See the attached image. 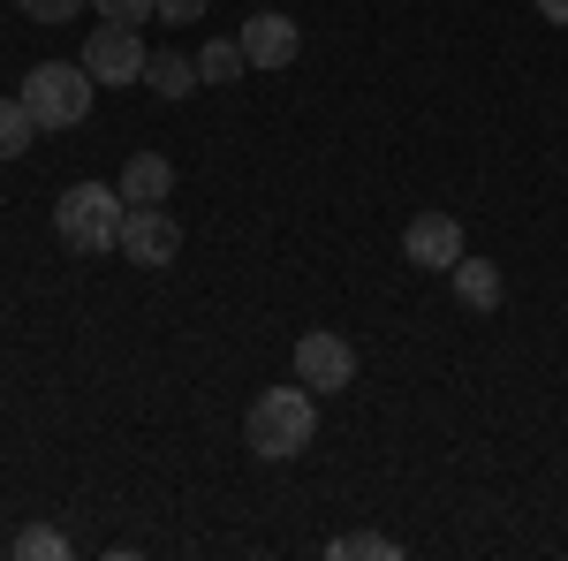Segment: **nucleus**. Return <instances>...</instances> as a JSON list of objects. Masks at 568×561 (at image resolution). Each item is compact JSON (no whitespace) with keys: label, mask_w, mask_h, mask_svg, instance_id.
<instances>
[{"label":"nucleus","mask_w":568,"mask_h":561,"mask_svg":"<svg viewBox=\"0 0 568 561\" xmlns=\"http://www.w3.org/2000/svg\"><path fill=\"white\" fill-rule=\"evenodd\" d=\"M122 213H130V198L122 190H106V182H69L61 198H53V236L69 243V251H122Z\"/></svg>","instance_id":"nucleus-2"},{"label":"nucleus","mask_w":568,"mask_h":561,"mask_svg":"<svg viewBox=\"0 0 568 561\" xmlns=\"http://www.w3.org/2000/svg\"><path fill=\"white\" fill-rule=\"evenodd\" d=\"M130 206H168V190H175V168L160 160V152H130V168H122V182H114Z\"/></svg>","instance_id":"nucleus-9"},{"label":"nucleus","mask_w":568,"mask_h":561,"mask_svg":"<svg viewBox=\"0 0 568 561\" xmlns=\"http://www.w3.org/2000/svg\"><path fill=\"white\" fill-rule=\"evenodd\" d=\"M447 281H455V297L470 303V311H493V303H500V266L493 259H470V251H463V259L447 266Z\"/></svg>","instance_id":"nucleus-10"},{"label":"nucleus","mask_w":568,"mask_h":561,"mask_svg":"<svg viewBox=\"0 0 568 561\" xmlns=\"http://www.w3.org/2000/svg\"><path fill=\"white\" fill-rule=\"evenodd\" d=\"M326 554L334 561H394L402 547H394L387 531H349V539H326Z\"/></svg>","instance_id":"nucleus-14"},{"label":"nucleus","mask_w":568,"mask_h":561,"mask_svg":"<svg viewBox=\"0 0 568 561\" xmlns=\"http://www.w3.org/2000/svg\"><path fill=\"white\" fill-rule=\"evenodd\" d=\"M99 8V23H144V16H160V0H91Z\"/></svg>","instance_id":"nucleus-16"},{"label":"nucleus","mask_w":568,"mask_h":561,"mask_svg":"<svg viewBox=\"0 0 568 561\" xmlns=\"http://www.w3.org/2000/svg\"><path fill=\"white\" fill-rule=\"evenodd\" d=\"M160 16H168V23H197V16H205V0H160Z\"/></svg>","instance_id":"nucleus-18"},{"label":"nucleus","mask_w":568,"mask_h":561,"mask_svg":"<svg viewBox=\"0 0 568 561\" xmlns=\"http://www.w3.org/2000/svg\"><path fill=\"white\" fill-rule=\"evenodd\" d=\"M144 91L152 99H190L197 91V53H152L144 61Z\"/></svg>","instance_id":"nucleus-11"},{"label":"nucleus","mask_w":568,"mask_h":561,"mask_svg":"<svg viewBox=\"0 0 568 561\" xmlns=\"http://www.w3.org/2000/svg\"><path fill=\"white\" fill-rule=\"evenodd\" d=\"M235 39H243V61H251V69H288V61L304 53V31H296L281 8H258V16H243V31H235Z\"/></svg>","instance_id":"nucleus-7"},{"label":"nucleus","mask_w":568,"mask_h":561,"mask_svg":"<svg viewBox=\"0 0 568 561\" xmlns=\"http://www.w3.org/2000/svg\"><path fill=\"white\" fill-rule=\"evenodd\" d=\"M91 91H99V84H91L84 61H39V69L23 77L16 99L31 107V122H39V130H77V122L91 114Z\"/></svg>","instance_id":"nucleus-3"},{"label":"nucleus","mask_w":568,"mask_h":561,"mask_svg":"<svg viewBox=\"0 0 568 561\" xmlns=\"http://www.w3.org/2000/svg\"><path fill=\"white\" fill-rule=\"evenodd\" d=\"M296 380H304L311 394H342V388H356V349L342 342V334H326V327H311L304 342H296Z\"/></svg>","instance_id":"nucleus-6"},{"label":"nucleus","mask_w":568,"mask_h":561,"mask_svg":"<svg viewBox=\"0 0 568 561\" xmlns=\"http://www.w3.org/2000/svg\"><path fill=\"white\" fill-rule=\"evenodd\" d=\"M16 8H23L31 23H77V16H84V0H16Z\"/></svg>","instance_id":"nucleus-17"},{"label":"nucleus","mask_w":568,"mask_h":561,"mask_svg":"<svg viewBox=\"0 0 568 561\" xmlns=\"http://www.w3.org/2000/svg\"><path fill=\"white\" fill-rule=\"evenodd\" d=\"M538 23H561L568 31V0H538Z\"/></svg>","instance_id":"nucleus-19"},{"label":"nucleus","mask_w":568,"mask_h":561,"mask_svg":"<svg viewBox=\"0 0 568 561\" xmlns=\"http://www.w3.org/2000/svg\"><path fill=\"white\" fill-rule=\"evenodd\" d=\"M122 259L144 266V273H160V266L182 259V220L168 206H130L122 213Z\"/></svg>","instance_id":"nucleus-4"},{"label":"nucleus","mask_w":568,"mask_h":561,"mask_svg":"<svg viewBox=\"0 0 568 561\" xmlns=\"http://www.w3.org/2000/svg\"><path fill=\"white\" fill-rule=\"evenodd\" d=\"M144 39H136V23H99L84 39V69L91 84H144Z\"/></svg>","instance_id":"nucleus-5"},{"label":"nucleus","mask_w":568,"mask_h":561,"mask_svg":"<svg viewBox=\"0 0 568 561\" xmlns=\"http://www.w3.org/2000/svg\"><path fill=\"white\" fill-rule=\"evenodd\" d=\"M16 554H23V561H69V531H53V523H23V531H16Z\"/></svg>","instance_id":"nucleus-15"},{"label":"nucleus","mask_w":568,"mask_h":561,"mask_svg":"<svg viewBox=\"0 0 568 561\" xmlns=\"http://www.w3.org/2000/svg\"><path fill=\"white\" fill-rule=\"evenodd\" d=\"M31 137H39L31 107H23V99H0V160H23V152H31Z\"/></svg>","instance_id":"nucleus-13"},{"label":"nucleus","mask_w":568,"mask_h":561,"mask_svg":"<svg viewBox=\"0 0 568 561\" xmlns=\"http://www.w3.org/2000/svg\"><path fill=\"white\" fill-rule=\"evenodd\" d=\"M251 61H243V39H205V53H197V84H235Z\"/></svg>","instance_id":"nucleus-12"},{"label":"nucleus","mask_w":568,"mask_h":561,"mask_svg":"<svg viewBox=\"0 0 568 561\" xmlns=\"http://www.w3.org/2000/svg\"><path fill=\"white\" fill-rule=\"evenodd\" d=\"M311 432H318V394L296 380V388H265L251 402V418H243V440H251V455L265 463H288V455H304Z\"/></svg>","instance_id":"nucleus-1"},{"label":"nucleus","mask_w":568,"mask_h":561,"mask_svg":"<svg viewBox=\"0 0 568 561\" xmlns=\"http://www.w3.org/2000/svg\"><path fill=\"white\" fill-rule=\"evenodd\" d=\"M402 251H409V266H425V273H447V266L463 259V220L455 213H409Z\"/></svg>","instance_id":"nucleus-8"}]
</instances>
